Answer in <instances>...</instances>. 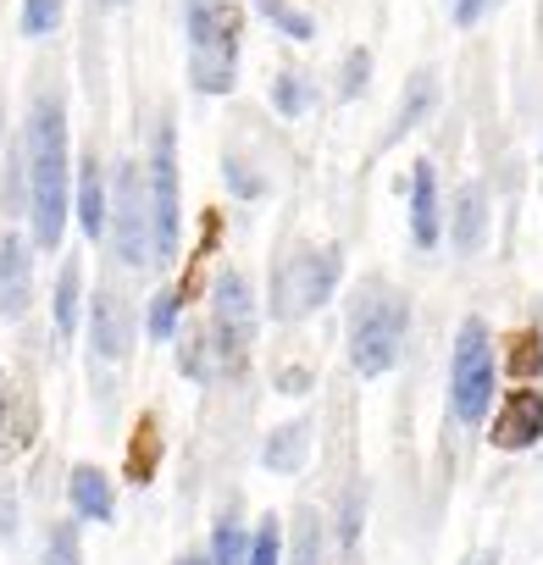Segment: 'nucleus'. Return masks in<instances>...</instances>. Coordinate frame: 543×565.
Returning a JSON list of instances; mask_svg holds the SVG:
<instances>
[{
  "mask_svg": "<svg viewBox=\"0 0 543 565\" xmlns=\"http://www.w3.org/2000/svg\"><path fill=\"white\" fill-rule=\"evenodd\" d=\"M29 216H34V244L40 249H56L62 244V227H67V183H73V167H67V111L56 95H40L34 100V117H29Z\"/></svg>",
  "mask_w": 543,
  "mask_h": 565,
  "instance_id": "obj_1",
  "label": "nucleus"
},
{
  "mask_svg": "<svg viewBox=\"0 0 543 565\" xmlns=\"http://www.w3.org/2000/svg\"><path fill=\"white\" fill-rule=\"evenodd\" d=\"M405 333H411V300L388 289L383 277H366L350 306V366L361 377L394 372V361L405 355Z\"/></svg>",
  "mask_w": 543,
  "mask_h": 565,
  "instance_id": "obj_2",
  "label": "nucleus"
},
{
  "mask_svg": "<svg viewBox=\"0 0 543 565\" xmlns=\"http://www.w3.org/2000/svg\"><path fill=\"white\" fill-rule=\"evenodd\" d=\"M189 78L200 95L238 84V0H189Z\"/></svg>",
  "mask_w": 543,
  "mask_h": 565,
  "instance_id": "obj_3",
  "label": "nucleus"
},
{
  "mask_svg": "<svg viewBox=\"0 0 543 565\" xmlns=\"http://www.w3.org/2000/svg\"><path fill=\"white\" fill-rule=\"evenodd\" d=\"M344 277V255L339 244H300L278 260V271H272V317L278 322H300L311 317L317 306L333 300Z\"/></svg>",
  "mask_w": 543,
  "mask_h": 565,
  "instance_id": "obj_4",
  "label": "nucleus"
},
{
  "mask_svg": "<svg viewBox=\"0 0 543 565\" xmlns=\"http://www.w3.org/2000/svg\"><path fill=\"white\" fill-rule=\"evenodd\" d=\"M488 399H493V339L482 317H466L449 355V405L466 427H477L488 416Z\"/></svg>",
  "mask_w": 543,
  "mask_h": 565,
  "instance_id": "obj_5",
  "label": "nucleus"
},
{
  "mask_svg": "<svg viewBox=\"0 0 543 565\" xmlns=\"http://www.w3.org/2000/svg\"><path fill=\"white\" fill-rule=\"evenodd\" d=\"M106 227H111V244L128 266H150L156 249H150V194H145V172L139 161H117V178H111V200H106Z\"/></svg>",
  "mask_w": 543,
  "mask_h": 565,
  "instance_id": "obj_6",
  "label": "nucleus"
},
{
  "mask_svg": "<svg viewBox=\"0 0 543 565\" xmlns=\"http://www.w3.org/2000/svg\"><path fill=\"white\" fill-rule=\"evenodd\" d=\"M145 194H150V249H156V260H172L178 255V134H172V122L156 128Z\"/></svg>",
  "mask_w": 543,
  "mask_h": 565,
  "instance_id": "obj_7",
  "label": "nucleus"
},
{
  "mask_svg": "<svg viewBox=\"0 0 543 565\" xmlns=\"http://www.w3.org/2000/svg\"><path fill=\"white\" fill-rule=\"evenodd\" d=\"M211 311H216V339H222V350L238 361L244 350H249V339H255V295H249V277L244 271H222L216 282H211Z\"/></svg>",
  "mask_w": 543,
  "mask_h": 565,
  "instance_id": "obj_8",
  "label": "nucleus"
},
{
  "mask_svg": "<svg viewBox=\"0 0 543 565\" xmlns=\"http://www.w3.org/2000/svg\"><path fill=\"white\" fill-rule=\"evenodd\" d=\"M493 449H504V455H515V449H532L537 438H543V394L537 388H510L504 394V405H499V416H493Z\"/></svg>",
  "mask_w": 543,
  "mask_h": 565,
  "instance_id": "obj_9",
  "label": "nucleus"
},
{
  "mask_svg": "<svg viewBox=\"0 0 543 565\" xmlns=\"http://www.w3.org/2000/svg\"><path fill=\"white\" fill-rule=\"evenodd\" d=\"M89 344H95L100 361H123V355H128V344H134V317H128V300H123V295L100 289V295L89 300Z\"/></svg>",
  "mask_w": 543,
  "mask_h": 565,
  "instance_id": "obj_10",
  "label": "nucleus"
},
{
  "mask_svg": "<svg viewBox=\"0 0 543 565\" xmlns=\"http://www.w3.org/2000/svg\"><path fill=\"white\" fill-rule=\"evenodd\" d=\"M34 295V255L18 233L0 238V317H23Z\"/></svg>",
  "mask_w": 543,
  "mask_h": 565,
  "instance_id": "obj_11",
  "label": "nucleus"
},
{
  "mask_svg": "<svg viewBox=\"0 0 543 565\" xmlns=\"http://www.w3.org/2000/svg\"><path fill=\"white\" fill-rule=\"evenodd\" d=\"M438 233H444L438 172H433V161H416V172H411V238H416V249H433Z\"/></svg>",
  "mask_w": 543,
  "mask_h": 565,
  "instance_id": "obj_12",
  "label": "nucleus"
},
{
  "mask_svg": "<svg viewBox=\"0 0 543 565\" xmlns=\"http://www.w3.org/2000/svg\"><path fill=\"white\" fill-rule=\"evenodd\" d=\"M482 233H488V194H482V183H460L455 211H449V244L460 255H477Z\"/></svg>",
  "mask_w": 543,
  "mask_h": 565,
  "instance_id": "obj_13",
  "label": "nucleus"
},
{
  "mask_svg": "<svg viewBox=\"0 0 543 565\" xmlns=\"http://www.w3.org/2000/svg\"><path fill=\"white\" fill-rule=\"evenodd\" d=\"M67 493H73V510L84 521H111L117 515V493H111V477L100 466H73Z\"/></svg>",
  "mask_w": 543,
  "mask_h": 565,
  "instance_id": "obj_14",
  "label": "nucleus"
},
{
  "mask_svg": "<svg viewBox=\"0 0 543 565\" xmlns=\"http://www.w3.org/2000/svg\"><path fill=\"white\" fill-rule=\"evenodd\" d=\"M306 449H311V427H306V422H289V427H278V433L260 444V466L289 477V471L306 466Z\"/></svg>",
  "mask_w": 543,
  "mask_h": 565,
  "instance_id": "obj_15",
  "label": "nucleus"
},
{
  "mask_svg": "<svg viewBox=\"0 0 543 565\" xmlns=\"http://www.w3.org/2000/svg\"><path fill=\"white\" fill-rule=\"evenodd\" d=\"M78 227L89 238L106 233V178H100V161L95 156L78 161Z\"/></svg>",
  "mask_w": 543,
  "mask_h": 565,
  "instance_id": "obj_16",
  "label": "nucleus"
},
{
  "mask_svg": "<svg viewBox=\"0 0 543 565\" xmlns=\"http://www.w3.org/2000/svg\"><path fill=\"white\" fill-rule=\"evenodd\" d=\"M178 366L194 377V383H211V377H222V372H233L238 361L222 350V339L216 333H194L189 344H183V355H178Z\"/></svg>",
  "mask_w": 543,
  "mask_h": 565,
  "instance_id": "obj_17",
  "label": "nucleus"
},
{
  "mask_svg": "<svg viewBox=\"0 0 543 565\" xmlns=\"http://www.w3.org/2000/svg\"><path fill=\"white\" fill-rule=\"evenodd\" d=\"M156 466H161V427H156V416H139V427H134V444H128V482L134 488H145L150 477H156Z\"/></svg>",
  "mask_w": 543,
  "mask_h": 565,
  "instance_id": "obj_18",
  "label": "nucleus"
},
{
  "mask_svg": "<svg viewBox=\"0 0 543 565\" xmlns=\"http://www.w3.org/2000/svg\"><path fill=\"white\" fill-rule=\"evenodd\" d=\"M78 295H84V266L78 260H67L62 271H56V333L62 339H73L78 333Z\"/></svg>",
  "mask_w": 543,
  "mask_h": 565,
  "instance_id": "obj_19",
  "label": "nucleus"
},
{
  "mask_svg": "<svg viewBox=\"0 0 543 565\" xmlns=\"http://www.w3.org/2000/svg\"><path fill=\"white\" fill-rule=\"evenodd\" d=\"M504 372H510L515 383H532V377H543V339H537L532 328L510 339V350H504Z\"/></svg>",
  "mask_w": 543,
  "mask_h": 565,
  "instance_id": "obj_20",
  "label": "nucleus"
},
{
  "mask_svg": "<svg viewBox=\"0 0 543 565\" xmlns=\"http://www.w3.org/2000/svg\"><path fill=\"white\" fill-rule=\"evenodd\" d=\"M272 106H278V117H306L311 106H317V95H311V84L300 78V73H284V78H272Z\"/></svg>",
  "mask_w": 543,
  "mask_h": 565,
  "instance_id": "obj_21",
  "label": "nucleus"
},
{
  "mask_svg": "<svg viewBox=\"0 0 543 565\" xmlns=\"http://www.w3.org/2000/svg\"><path fill=\"white\" fill-rule=\"evenodd\" d=\"M255 12H260L266 23H278V29H284L289 40H300V45L317 40V23H311L300 7H289V0H255Z\"/></svg>",
  "mask_w": 543,
  "mask_h": 565,
  "instance_id": "obj_22",
  "label": "nucleus"
},
{
  "mask_svg": "<svg viewBox=\"0 0 543 565\" xmlns=\"http://www.w3.org/2000/svg\"><path fill=\"white\" fill-rule=\"evenodd\" d=\"M433 100H438V78L422 67V73H411V89H405V100H400V128H416L427 111H433Z\"/></svg>",
  "mask_w": 543,
  "mask_h": 565,
  "instance_id": "obj_23",
  "label": "nucleus"
},
{
  "mask_svg": "<svg viewBox=\"0 0 543 565\" xmlns=\"http://www.w3.org/2000/svg\"><path fill=\"white\" fill-rule=\"evenodd\" d=\"M244 554H249V532L233 515H222L211 532V565H244Z\"/></svg>",
  "mask_w": 543,
  "mask_h": 565,
  "instance_id": "obj_24",
  "label": "nucleus"
},
{
  "mask_svg": "<svg viewBox=\"0 0 543 565\" xmlns=\"http://www.w3.org/2000/svg\"><path fill=\"white\" fill-rule=\"evenodd\" d=\"M244 565H284V526H278V515H260Z\"/></svg>",
  "mask_w": 543,
  "mask_h": 565,
  "instance_id": "obj_25",
  "label": "nucleus"
},
{
  "mask_svg": "<svg viewBox=\"0 0 543 565\" xmlns=\"http://www.w3.org/2000/svg\"><path fill=\"white\" fill-rule=\"evenodd\" d=\"M45 565H84V548H78V526L73 521H56L51 537H45Z\"/></svg>",
  "mask_w": 543,
  "mask_h": 565,
  "instance_id": "obj_26",
  "label": "nucleus"
},
{
  "mask_svg": "<svg viewBox=\"0 0 543 565\" xmlns=\"http://www.w3.org/2000/svg\"><path fill=\"white\" fill-rule=\"evenodd\" d=\"M178 311H183L178 289H161V295L150 300V322H145V328H150V339H161V344H167V339L178 333Z\"/></svg>",
  "mask_w": 543,
  "mask_h": 565,
  "instance_id": "obj_27",
  "label": "nucleus"
},
{
  "mask_svg": "<svg viewBox=\"0 0 543 565\" xmlns=\"http://www.w3.org/2000/svg\"><path fill=\"white\" fill-rule=\"evenodd\" d=\"M62 7H67V0H23V34H29V40L51 34V29L62 23Z\"/></svg>",
  "mask_w": 543,
  "mask_h": 565,
  "instance_id": "obj_28",
  "label": "nucleus"
},
{
  "mask_svg": "<svg viewBox=\"0 0 543 565\" xmlns=\"http://www.w3.org/2000/svg\"><path fill=\"white\" fill-rule=\"evenodd\" d=\"M366 78H372V51H361V45H355V51L344 56V78H339V95H344V100H355V95L366 89Z\"/></svg>",
  "mask_w": 543,
  "mask_h": 565,
  "instance_id": "obj_29",
  "label": "nucleus"
},
{
  "mask_svg": "<svg viewBox=\"0 0 543 565\" xmlns=\"http://www.w3.org/2000/svg\"><path fill=\"white\" fill-rule=\"evenodd\" d=\"M317 554H322V526H317V515L306 510V515L295 521V565H317Z\"/></svg>",
  "mask_w": 543,
  "mask_h": 565,
  "instance_id": "obj_30",
  "label": "nucleus"
},
{
  "mask_svg": "<svg viewBox=\"0 0 543 565\" xmlns=\"http://www.w3.org/2000/svg\"><path fill=\"white\" fill-rule=\"evenodd\" d=\"M222 178H227V189H233L238 200H255V194H260V178H249V167H244L238 156L222 161Z\"/></svg>",
  "mask_w": 543,
  "mask_h": 565,
  "instance_id": "obj_31",
  "label": "nucleus"
},
{
  "mask_svg": "<svg viewBox=\"0 0 543 565\" xmlns=\"http://www.w3.org/2000/svg\"><path fill=\"white\" fill-rule=\"evenodd\" d=\"M339 532H344V543L355 548V537H361V488L344 493V521H339Z\"/></svg>",
  "mask_w": 543,
  "mask_h": 565,
  "instance_id": "obj_32",
  "label": "nucleus"
},
{
  "mask_svg": "<svg viewBox=\"0 0 543 565\" xmlns=\"http://www.w3.org/2000/svg\"><path fill=\"white\" fill-rule=\"evenodd\" d=\"M482 7H488V0H449V12H455L460 29H471V23L482 18Z\"/></svg>",
  "mask_w": 543,
  "mask_h": 565,
  "instance_id": "obj_33",
  "label": "nucleus"
},
{
  "mask_svg": "<svg viewBox=\"0 0 543 565\" xmlns=\"http://www.w3.org/2000/svg\"><path fill=\"white\" fill-rule=\"evenodd\" d=\"M12 532H18V499L0 493V537H12Z\"/></svg>",
  "mask_w": 543,
  "mask_h": 565,
  "instance_id": "obj_34",
  "label": "nucleus"
},
{
  "mask_svg": "<svg viewBox=\"0 0 543 565\" xmlns=\"http://www.w3.org/2000/svg\"><path fill=\"white\" fill-rule=\"evenodd\" d=\"M306 383H311L306 372H284V394H306Z\"/></svg>",
  "mask_w": 543,
  "mask_h": 565,
  "instance_id": "obj_35",
  "label": "nucleus"
},
{
  "mask_svg": "<svg viewBox=\"0 0 543 565\" xmlns=\"http://www.w3.org/2000/svg\"><path fill=\"white\" fill-rule=\"evenodd\" d=\"M178 565H211V559H200V554H183V559H178Z\"/></svg>",
  "mask_w": 543,
  "mask_h": 565,
  "instance_id": "obj_36",
  "label": "nucleus"
},
{
  "mask_svg": "<svg viewBox=\"0 0 543 565\" xmlns=\"http://www.w3.org/2000/svg\"><path fill=\"white\" fill-rule=\"evenodd\" d=\"M477 565H499V554H482V559H477Z\"/></svg>",
  "mask_w": 543,
  "mask_h": 565,
  "instance_id": "obj_37",
  "label": "nucleus"
},
{
  "mask_svg": "<svg viewBox=\"0 0 543 565\" xmlns=\"http://www.w3.org/2000/svg\"><path fill=\"white\" fill-rule=\"evenodd\" d=\"M100 7H128V0H100Z\"/></svg>",
  "mask_w": 543,
  "mask_h": 565,
  "instance_id": "obj_38",
  "label": "nucleus"
}]
</instances>
